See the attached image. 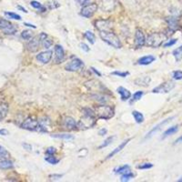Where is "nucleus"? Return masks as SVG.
I'll use <instances>...</instances> for the list:
<instances>
[{
    "label": "nucleus",
    "mask_w": 182,
    "mask_h": 182,
    "mask_svg": "<svg viewBox=\"0 0 182 182\" xmlns=\"http://www.w3.org/2000/svg\"><path fill=\"white\" fill-rule=\"evenodd\" d=\"M50 177H51V179H54V180H58V179H60V178L62 177V175H59V174L56 175V174H54V175H51V176H50Z\"/></svg>",
    "instance_id": "49530a36"
},
{
    "label": "nucleus",
    "mask_w": 182,
    "mask_h": 182,
    "mask_svg": "<svg viewBox=\"0 0 182 182\" xmlns=\"http://www.w3.org/2000/svg\"><path fill=\"white\" fill-rule=\"evenodd\" d=\"M99 35L102 38V40H104L115 48H120L122 46L118 36L111 31H100Z\"/></svg>",
    "instance_id": "f03ea898"
},
{
    "label": "nucleus",
    "mask_w": 182,
    "mask_h": 182,
    "mask_svg": "<svg viewBox=\"0 0 182 182\" xmlns=\"http://www.w3.org/2000/svg\"><path fill=\"white\" fill-rule=\"evenodd\" d=\"M130 140H131V138H128V139L125 140L124 142H122V143H121V144H120V145H119L117 147H116V148H115V149H114V150H113V151H112V152H111V153H110V154L107 156V157H106V159H109V158H111V157H114L116 154H117L118 152H120V151H121V150H122V149H123V148H124V147H125L127 145V143H128Z\"/></svg>",
    "instance_id": "aec40b11"
},
{
    "label": "nucleus",
    "mask_w": 182,
    "mask_h": 182,
    "mask_svg": "<svg viewBox=\"0 0 182 182\" xmlns=\"http://www.w3.org/2000/svg\"><path fill=\"white\" fill-rule=\"evenodd\" d=\"M84 67V63L82 60H80L79 58H75L73 60H71L66 66V70L67 71H77L80 70Z\"/></svg>",
    "instance_id": "6e6552de"
},
{
    "label": "nucleus",
    "mask_w": 182,
    "mask_h": 182,
    "mask_svg": "<svg viewBox=\"0 0 182 182\" xmlns=\"http://www.w3.org/2000/svg\"><path fill=\"white\" fill-rule=\"evenodd\" d=\"M23 147H24L26 150H28V151L32 150V147H31V145H28V144H26V143L23 144Z\"/></svg>",
    "instance_id": "603ef678"
},
{
    "label": "nucleus",
    "mask_w": 182,
    "mask_h": 182,
    "mask_svg": "<svg viewBox=\"0 0 182 182\" xmlns=\"http://www.w3.org/2000/svg\"><path fill=\"white\" fill-rule=\"evenodd\" d=\"M80 46H81V48H82L84 51H86V52H88V51H89V47H88V46L86 45L85 43H82V44L80 45Z\"/></svg>",
    "instance_id": "09e8293b"
},
{
    "label": "nucleus",
    "mask_w": 182,
    "mask_h": 182,
    "mask_svg": "<svg viewBox=\"0 0 182 182\" xmlns=\"http://www.w3.org/2000/svg\"><path fill=\"white\" fill-rule=\"evenodd\" d=\"M96 113L90 108L83 109V117L80 119L78 123V126L80 128H88L92 126L96 122Z\"/></svg>",
    "instance_id": "f257e3e1"
},
{
    "label": "nucleus",
    "mask_w": 182,
    "mask_h": 182,
    "mask_svg": "<svg viewBox=\"0 0 182 182\" xmlns=\"http://www.w3.org/2000/svg\"><path fill=\"white\" fill-rule=\"evenodd\" d=\"M166 40V35L163 33H153L146 39V45L150 47H158Z\"/></svg>",
    "instance_id": "20e7f679"
},
{
    "label": "nucleus",
    "mask_w": 182,
    "mask_h": 182,
    "mask_svg": "<svg viewBox=\"0 0 182 182\" xmlns=\"http://www.w3.org/2000/svg\"><path fill=\"white\" fill-rule=\"evenodd\" d=\"M52 51L51 50H47V51H45V52H41L39 53L37 56H36V59L43 63V64H47L51 58H52Z\"/></svg>",
    "instance_id": "dca6fc26"
},
{
    "label": "nucleus",
    "mask_w": 182,
    "mask_h": 182,
    "mask_svg": "<svg viewBox=\"0 0 182 182\" xmlns=\"http://www.w3.org/2000/svg\"><path fill=\"white\" fill-rule=\"evenodd\" d=\"M31 5L34 7V8H35V9H40V10H44V7H43V5L39 3V2H37V1H31Z\"/></svg>",
    "instance_id": "ea45409f"
},
{
    "label": "nucleus",
    "mask_w": 182,
    "mask_h": 182,
    "mask_svg": "<svg viewBox=\"0 0 182 182\" xmlns=\"http://www.w3.org/2000/svg\"><path fill=\"white\" fill-rule=\"evenodd\" d=\"M0 30H2L5 34L12 35L16 32L17 28L12 23L7 21L6 19L0 18Z\"/></svg>",
    "instance_id": "39448f33"
},
{
    "label": "nucleus",
    "mask_w": 182,
    "mask_h": 182,
    "mask_svg": "<svg viewBox=\"0 0 182 182\" xmlns=\"http://www.w3.org/2000/svg\"><path fill=\"white\" fill-rule=\"evenodd\" d=\"M178 143H182V136H180L178 138H177V139H176V141H175V144H178Z\"/></svg>",
    "instance_id": "864d4df0"
},
{
    "label": "nucleus",
    "mask_w": 182,
    "mask_h": 182,
    "mask_svg": "<svg viewBox=\"0 0 182 182\" xmlns=\"http://www.w3.org/2000/svg\"><path fill=\"white\" fill-rule=\"evenodd\" d=\"M13 162L8 159H2L0 161V169H10L13 168Z\"/></svg>",
    "instance_id": "393cba45"
},
{
    "label": "nucleus",
    "mask_w": 182,
    "mask_h": 182,
    "mask_svg": "<svg viewBox=\"0 0 182 182\" xmlns=\"http://www.w3.org/2000/svg\"><path fill=\"white\" fill-rule=\"evenodd\" d=\"M64 58H65V53L62 46L56 45L55 46V62L56 64H59L64 60Z\"/></svg>",
    "instance_id": "f3484780"
},
{
    "label": "nucleus",
    "mask_w": 182,
    "mask_h": 182,
    "mask_svg": "<svg viewBox=\"0 0 182 182\" xmlns=\"http://www.w3.org/2000/svg\"><path fill=\"white\" fill-rule=\"evenodd\" d=\"M155 59H156L155 56L149 55V56H143V57L139 58L138 61H137V63H138L139 65H142V66H147V65H149V64H151L152 62H154Z\"/></svg>",
    "instance_id": "4be33fe9"
},
{
    "label": "nucleus",
    "mask_w": 182,
    "mask_h": 182,
    "mask_svg": "<svg viewBox=\"0 0 182 182\" xmlns=\"http://www.w3.org/2000/svg\"><path fill=\"white\" fill-rule=\"evenodd\" d=\"M51 128V121L48 117L43 116L38 119V126L37 131L40 132H49Z\"/></svg>",
    "instance_id": "1a4fd4ad"
},
{
    "label": "nucleus",
    "mask_w": 182,
    "mask_h": 182,
    "mask_svg": "<svg viewBox=\"0 0 182 182\" xmlns=\"http://www.w3.org/2000/svg\"><path fill=\"white\" fill-rule=\"evenodd\" d=\"M56 150L55 147H48V148L46 149V152L47 155H54V154L56 153Z\"/></svg>",
    "instance_id": "a18cd8bd"
},
{
    "label": "nucleus",
    "mask_w": 182,
    "mask_h": 182,
    "mask_svg": "<svg viewBox=\"0 0 182 182\" xmlns=\"http://www.w3.org/2000/svg\"><path fill=\"white\" fill-rule=\"evenodd\" d=\"M173 78L175 80H180L182 79V71L180 70H177L173 72Z\"/></svg>",
    "instance_id": "58836bf2"
},
{
    "label": "nucleus",
    "mask_w": 182,
    "mask_h": 182,
    "mask_svg": "<svg viewBox=\"0 0 182 182\" xmlns=\"http://www.w3.org/2000/svg\"><path fill=\"white\" fill-rule=\"evenodd\" d=\"M152 167H153V164H151V163H143V164L139 165L137 167L140 169H147V168H151Z\"/></svg>",
    "instance_id": "79ce46f5"
},
{
    "label": "nucleus",
    "mask_w": 182,
    "mask_h": 182,
    "mask_svg": "<svg viewBox=\"0 0 182 182\" xmlns=\"http://www.w3.org/2000/svg\"><path fill=\"white\" fill-rule=\"evenodd\" d=\"M112 75H115V76H121V77H126V76L129 75L128 72H120V71H115L112 73Z\"/></svg>",
    "instance_id": "37998d69"
},
{
    "label": "nucleus",
    "mask_w": 182,
    "mask_h": 182,
    "mask_svg": "<svg viewBox=\"0 0 182 182\" xmlns=\"http://www.w3.org/2000/svg\"><path fill=\"white\" fill-rule=\"evenodd\" d=\"M8 133H9V132H8L6 129H5V128L0 129V135H1V136H7Z\"/></svg>",
    "instance_id": "8fccbe9b"
},
{
    "label": "nucleus",
    "mask_w": 182,
    "mask_h": 182,
    "mask_svg": "<svg viewBox=\"0 0 182 182\" xmlns=\"http://www.w3.org/2000/svg\"><path fill=\"white\" fill-rule=\"evenodd\" d=\"M114 136H109V137H107L99 147H98V148H102V147H107L109 144H111V142L113 141V139H114Z\"/></svg>",
    "instance_id": "4c0bfd02"
},
{
    "label": "nucleus",
    "mask_w": 182,
    "mask_h": 182,
    "mask_svg": "<svg viewBox=\"0 0 182 182\" xmlns=\"http://www.w3.org/2000/svg\"><path fill=\"white\" fill-rule=\"evenodd\" d=\"M53 137H56V138H61V139H66V140H68V139H73L74 138V136H72L71 134H53L52 135Z\"/></svg>",
    "instance_id": "c756f323"
},
{
    "label": "nucleus",
    "mask_w": 182,
    "mask_h": 182,
    "mask_svg": "<svg viewBox=\"0 0 182 182\" xmlns=\"http://www.w3.org/2000/svg\"><path fill=\"white\" fill-rule=\"evenodd\" d=\"M45 160L47 161L49 164H52V165H56L59 162V160L57 158H56L55 157H53V155H48L45 157Z\"/></svg>",
    "instance_id": "2f4dec72"
},
{
    "label": "nucleus",
    "mask_w": 182,
    "mask_h": 182,
    "mask_svg": "<svg viewBox=\"0 0 182 182\" xmlns=\"http://www.w3.org/2000/svg\"><path fill=\"white\" fill-rule=\"evenodd\" d=\"M177 130H178V126H170L169 128H167L164 133H163V135H162V139H164V138H166V137H167V136H171V135H173V134H175V133H177Z\"/></svg>",
    "instance_id": "b1692460"
},
{
    "label": "nucleus",
    "mask_w": 182,
    "mask_h": 182,
    "mask_svg": "<svg viewBox=\"0 0 182 182\" xmlns=\"http://www.w3.org/2000/svg\"><path fill=\"white\" fill-rule=\"evenodd\" d=\"M33 35V33L30 31V30H24L22 33H21V36L22 38H24L25 40H30L31 37Z\"/></svg>",
    "instance_id": "f704fd0d"
},
{
    "label": "nucleus",
    "mask_w": 182,
    "mask_h": 182,
    "mask_svg": "<svg viewBox=\"0 0 182 182\" xmlns=\"http://www.w3.org/2000/svg\"><path fill=\"white\" fill-rule=\"evenodd\" d=\"M132 115H133V116H134V118H135L136 123L140 124V123H142L144 121V116L140 112H138L136 110H134L132 112Z\"/></svg>",
    "instance_id": "cd10ccee"
},
{
    "label": "nucleus",
    "mask_w": 182,
    "mask_h": 182,
    "mask_svg": "<svg viewBox=\"0 0 182 182\" xmlns=\"http://www.w3.org/2000/svg\"><path fill=\"white\" fill-rule=\"evenodd\" d=\"M174 118H175L174 116H171V117H168V118L163 120L162 122L158 123L157 126H154V127H153V128H152V129H151V130H150V131L146 135L145 138H146V139H147V138H150V137H151L152 136H154L157 132H158V131H159V130H160V129H161L165 125H167L168 122H170V121H171L172 119H174Z\"/></svg>",
    "instance_id": "9b49d317"
},
{
    "label": "nucleus",
    "mask_w": 182,
    "mask_h": 182,
    "mask_svg": "<svg viewBox=\"0 0 182 182\" xmlns=\"http://www.w3.org/2000/svg\"><path fill=\"white\" fill-rule=\"evenodd\" d=\"M37 126H38V120L33 119V118H31V117L26 118V119L21 124V127H22L23 129L31 130V131L37 130Z\"/></svg>",
    "instance_id": "9d476101"
},
{
    "label": "nucleus",
    "mask_w": 182,
    "mask_h": 182,
    "mask_svg": "<svg viewBox=\"0 0 182 182\" xmlns=\"http://www.w3.org/2000/svg\"><path fill=\"white\" fill-rule=\"evenodd\" d=\"M150 82V78L149 76H142V77H138L135 80V84L137 86H148Z\"/></svg>",
    "instance_id": "5701e85b"
},
{
    "label": "nucleus",
    "mask_w": 182,
    "mask_h": 182,
    "mask_svg": "<svg viewBox=\"0 0 182 182\" xmlns=\"http://www.w3.org/2000/svg\"><path fill=\"white\" fill-rule=\"evenodd\" d=\"M96 28H97L99 31H110L112 27V24L108 20H97L95 22Z\"/></svg>",
    "instance_id": "2eb2a0df"
},
{
    "label": "nucleus",
    "mask_w": 182,
    "mask_h": 182,
    "mask_svg": "<svg viewBox=\"0 0 182 182\" xmlns=\"http://www.w3.org/2000/svg\"><path fill=\"white\" fill-rule=\"evenodd\" d=\"M76 2L80 5H86L87 4H89V0H76Z\"/></svg>",
    "instance_id": "de8ad7c7"
},
{
    "label": "nucleus",
    "mask_w": 182,
    "mask_h": 182,
    "mask_svg": "<svg viewBox=\"0 0 182 182\" xmlns=\"http://www.w3.org/2000/svg\"><path fill=\"white\" fill-rule=\"evenodd\" d=\"M96 9H97V5L96 3L87 4V5H84V7H82L80 14H81L82 16L89 18L96 13Z\"/></svg>",
    "instance_id": "423d86ee"
},
{
    "label": "nucleus",
    "mask_w": 182,
    "mask_h": 182,
    "mask_svg": "<svg viewBox=\"0 0 182 182\" xmlns=\"http://www.w3.org/2000/svg\"><path fill=\"white\" fill-rule=\"evenodd\" d=\"M40 41H41L40 36H35V37H33L26 44L27 49L30 52H35V51H37L38 48H39V46H40Z\"/></svg>",
    "instance_id": "4468645a"
},
{
    "label": "nucleus",
    "mask_w": 182,
    "mask_h": 182,
    "mask_svg": "<svg viewBox=\"0 0 182 182\" xmlns=\"http://www.w3.org/2000/svg\"><path fill=\"white\" fill-rule=\"evenodd\" d=\"M175 87V83L172 81H167L162 83L161 85L155 87L152 92L153 93H168Z\"/></svg>",
    "instance_id": "0eeeda50"
},
{
    "label": "nucleus",
    "mask_w": 182,
    "mask_h": 182,
    "mask_svg": "<svg viewBox=\"0 0 182 182\" xmlns=\"http://www.w3.org/2000/svg\"><path fill=\"white\" fill-rule=\"evenodd\" d=\"M106 132H107V130H106V128H102V129H100V130L98 131V135H100V136H104V135L106 134Z\"/></svg>",
    "instance_id": "3c124183"
},
{
    "label": "nucleus",
    "mask_w": 182,
    "mask_h": 182,
    "mask_svg": "<svg viewBox=\"0 0 182 182\" xmlns=\"http://www.w3.org/2000/svg\"><path fill=\"white\" fill-rule=\"evenodd\" d=\"M167 23H168V25L170 27H174L176 28L177 27V19L174 18V17H169L167 19Z\"/></svg>",
    "instance_id": "a19ab883"
},
{
    "label": "nucleus",
    "mask_w": 182,
    "mask_h": 182,
    "mask_svg": "<svg viewBox=\"0 0 182 182\" xmlns=\"http://www.w3.org/2000/svg\"><path fill=\"white\" fill-rule=\"evenodd\" d=\"M8 151L2 146H0V159H7L9 157Z\"/></svg>",
    "instance_id": "7c9ffc66"
},
{
    "label": "nucleus",
    "mask_w": 182,
    "mask_h": 182,
    "mask_svg": "<svg viewBox=\"0 0 182 182\" xmlns=\"http://www.w3.org/2000/svg\"><path fill=\"white\" fill-rule=\"evenodd\" d=\"M5 15L7 16L8 18H11V19H15V20H21V16L15 13H13V12H5Z\"/></svg>",
    "instance_id": "473e14b6"
},
{
    "label": "nucleus",
    "mask_w": 182,
    "mask_h": 182,
    "mask_svg": "<svg viewBox=\"0 0 182 182\" xmlns=\"http://www.w3.org/2000/svg\"><path fill=\"white\" fill-rule=\"evenodd\" d=\"M116 91H117V93H118V94H120L121 99H122V100H124V101H125V100H127V99H129V98H130V96H131V93H130V91H129V90H127L126 88L123 87V86H119V87H117Z\"/></svg>",
    "instance_id": "6ab92c4d"
},
{
    "label": "nucleus",
    "mask_w": 182,
    "mask_h": 182,
    "mask_svg": "<svg viewBox=\"0 0 182 182\" xmlns=\"http://www.w3.org/2000/svg\"><path fill=\"white\" fill-rule=\"evenodd\" d=\"M18 8H19L20 10H22L23 12H25V13H27V11H26V10H25L24 7H22V6H20V5H19V6H18Z\"/></svg>",
    "instance_id": "6e6d98bb"
},
{
    "label": "nucleus",
    "mask_w": 182,
    "mask_h": 182,
    "mask_svg": "<svg viewBox=\"0 0 182 182\" xmlns=\"http://www.w3.org/2000/svg\"><path fill=\"white\" fill-rule=\"evenodd\" d=\"M99 7L102 11L110 12L114 10V8L116 7V1L115 0H100Z\"/></svg>",
    "instance_id": "f8f14e48"
},
{
    "label": "nucleus",
    "mask_w": 182,
    "mask_h": 182,
    "mask_svg": "<svg viewBox=\"0 0 182 182\" xmlns=\"http://www.w3.org/2000/svg\"><path fill=\"white\" fill-rule=\"evenodd\" d=\"M95 113H96V116L98 118L110 119L111 117H113L115 111H114V108L110 106L99 105V106H96L95 107Z\"/></svg>",
    "instance_id": "7ed1b4c3"
},
{
    "label": "nucleus",
    "mask_w": 182,
    "mask_h": 182,
    "mask_svg": "<svg viewBox=\"0 0 182 182\" xmlns=\"http://www.w3.org/2000/svg\"><path fill=\"white\" fill-rule=\"evenodd\" d=\"M172 54H173V56H174V57H175L177 62L180 61L182 59V46H180L179 47H177L175 50H173Z\"/></svg>",
    "instance_id": "bb28decb"
},
{
    "label": "nucleus",
    "mask_w": 182,
    "mask_h": 182,
    "mask_svg": "<svg viewBox=\"0 0 182 182\" xmlns=\"http://www.w3.org/2000/svg\"><path fill=\"white\" fill-rule=\"evenodd\" d=\"M176 43H177V39H171V40L167 41V43H165V44L163 45V46H164V47H168V46H171L175 45Z\"/></svg>",
    "instance_id": "c03bdc74"
},
{
    "label": "nucleus",
    "mask_w": 182,
    "mask_h": 182,
    "mask_svg": "<svg viewBox=\"0 0 182 182\" xmlns=\"http://www.w3.org/2000/svg\"><path fill=\"white\" fill-rule=\"evenodd\" d=\"M39 36H40L41 41H42V46L45 48H49L53 45V41L50 38L47 37V35L46 33H41Z\"/></svg>",
    "instance_id": "412c9836"
},
{
    "label": "nucleus",
    "mask_w": 182,
    "mask_h": 182,
    "mask_svg": "<svg viewBox=\"0 0 182 182\" xmlns=\"http://www.w3.org/2000/svg\"><path fill=\"white\" fill-rule=\"evenodd\" d=\"M25 25H26V26H30V27H33V28H35V25H31V24H28V23H25Z\"/></svg>",
    "instance_id": "5fc2aeb1"
},
{
    "label": "nucleus",
    "mask_w": 182,
    "mask_h": 182,
    "mask_svg": "<svg viewBox=\"0 0 182 182\" xmlns=\"http://www.w3.org/2000/svg\"><path fill=\"white\" fill-rule=\"evenodd\" d=\"M146 44V38L144 33L140 29H136L135 33V46L139 48Z\"/></svg>",
    "instance_id": "ddd939ff"
},
{
    "label": "nucleus",
    "mask_w": 182,
    "mask_h": 182,
    "mask_svg": "<svg viewBox=\"0 0 182 182\" xmlns=\"http://www.w3.org/2000/svg\"><path fill=\"white\" fill-rule=\"evenodd\" d=\"M127 170H129V166H127V165H124V166H122V167H116V169H115V172L116 173V174H123V173H125V172H126Z\"/></svg>",
    "instance_id": "c9c22d12"
},
{
    "label": "nucleus",
    "mask_w": 182,
    "mask_h": 182,
    "mask_svg": "<svg viewBox=\"0 0 182 182\" xmlns=\"http://www.w3.org/2000/svg\"><path fill=\"white\" fill-rule=\"evenodd\" d=\"M8 113V106L7 104L1 103L0 104V120L4 119Z\"/></svg>",
    "instance_id": "a878e982"
},
{
    "label": "nucleus",
    "mask_w": 182,
    "mask_h": 182,
    "mask_svg": "<svg viewBox=\"0 0 182 182\" xmlns=\"http://www.w3.org/2000/svg\"><path fill=\"white\" fill-rule=\"evenodd\" d=\"M63 126L65 128L69 129V130H74L75 128H76L77 124L76 122V120L71 117V116H66L63 120Z\"/></svg>",
    "instance_id": "a211bd4d"
},
{
    "label": "nucleus",
    "mask_w": 182,
    "mask_h": 182,
    "mask_svg": "<svg viewBox=\"0 0 182 182\" xmlns=\"http://www.w3.org/2000/svg\"><path fill=\"white\" fill-rule=\"evenodd\" d=\"M91 69H92V70H93V71H94V72H95V73H96V74H97V75H98V76H100V73H99V72H98V71H96V69H95V68H94V67H92V68H91Z\"/></svg>",
    "instance_id": "4d7b16f0"
},
{
    "label": "nucleus",
    "mask_w": 182,
    "mask_h": 182,
    "mask_svg": "<svg viewBox=\"0 0 182 182\" xmlns=\"http://www.w3.org/2000/svg\"><path fill=\"white\" fill-rule=\"evenodd\" d=\"M142 96H143V92H142V91H136V92L133 95V98L131 99L130 104H132V103H134V102L139 100V99L141 98Z\"/></svg>",
    "instance_id": "e433bc0d"
},
{
    "label": "nucleus",
    "mask_w": 182,
    "mask_h": 182,
    "mask_svg": "<svg viewBox=\"0 0 182 182\" xmlns=\"http://www.w3.org/2000/svg\"><path fill=\"white\" fill-rule=\"evenodd\" d=\"M85 36H86V38L91 44H94V43H95L96 37H95L94 33H92L91 31H86V32L85 33Z\"/></svg>",
    "instance_id": "72a5a7b5"
},
{
    "label": "nucleus",
    "mask_w": 182,
    "mask_h": 182,
    "mask_svg": "<svg viewBox=\"0 0 182 182\" xmlns=\"http://www.w3.org/2000/svg\"><path fill=\"white\" fill-rule=\"evenodd\" d=\"M133 177H134V174H133L130 170H127L126 172L123 173V175L121 176L120 180H121L122 182H125V181H128V180H130V179L133 178Z\"/></svg>",
    "instance_id": "c85d7f7f"
}]
</instances>
